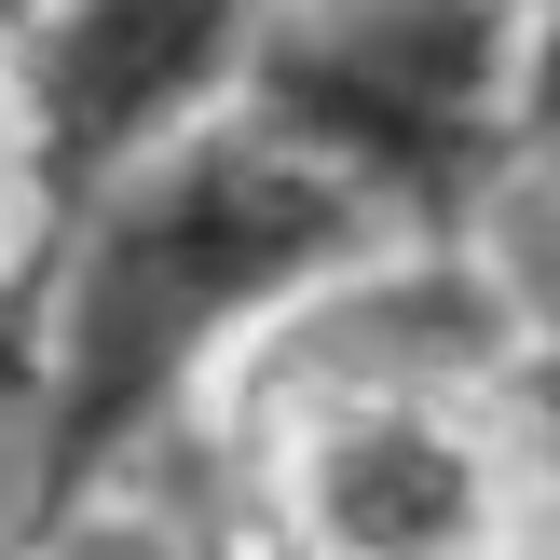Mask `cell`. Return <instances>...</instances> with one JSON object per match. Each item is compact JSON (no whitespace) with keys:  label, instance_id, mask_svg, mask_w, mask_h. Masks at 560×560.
I'll return each mask as SVG.
<instances>
[{"label":"cell","instance_id":"1","mask_svg":"<svg viewBox=\"0 0 560 560\" xmlns=\"http://www.w3.org/2000/svg\"><path fill=\"white\" fill-rule=\"evenodd\" d=\"M370 246H397V233L315 151H288L260 109L164 151L151 178L42 219L14 273V355L42 383L69 520L96 492L178 465L219 424V397L260 370V342L301 301H328Z\"/></svg>","mask_w":560,"mask_h":560},{"label":"cell","instance_id":"2","mask_svg":"<svg viewBox=\"0 0 560 560\" xmlns=\"http://www.w3.org/2000/svg\"><path fill=\"white\" fill-rule=\"evenodd\" d=\"M520 0H273L260 124L315 151L383 233H465L506 191Z\"/></svg>","mask_w":560,"mask_h":560},{"label":"cell","instance_id":"3","mask_svg":"<svg viewBox=\"0 0 560 560\" xmlns=\"http://www.w3.org/2000/svg\"><path fill=\"white\" fill-rule=\"evenodd\" d=\"M273 0H27L0 27V164L27 233L260 109Z\"/></svg>","mask_w":560,"mask_h":560},{"label":"cell","instance_id":"4","mask_svg":"<svg viewBox=\"0 0 560 560\" xmlns=\"http://www.w3.org/2000/svg\"><path fill=\"white\" fill-rule=\"evenodd\" d=\"M506 206L560 246V14H534L520 42V109H506Z\"/></svg>","mask_w":560,"mask_h":560},{"label":"cell","instance_id":"5","mask_svg":"<svg viewBox=\"0 0 560 560\" xmlns=\"http://www.w3.org/2000/svg\"><path fill=\"white\" fill-rule=\"evenodd\" d=\"M14 273H27V191H14V164H0V301H14Z\"/></svg>","mask_w":560,"mask_h":560},{"label":"cell","instance_id":"6","mask_svg":"<svg viewBox=\"0 0 560 560\" xmlns=\"http://www.w3.org/2000/svg\"><path fill=\"white\" fill-rule=\"evenodd\" d=\"M520 14H560V0H520Z\"/></svg>","mask_w":560,"mask_h":560},{"label":"cell","instance_id":"7","mask_svg":"<svg viewBox=\"0 0 560 560\" xmlns=\"http://www.w3.org/2000/svg\"><path fill=\"white\" fill-rule=\"evenodd\" d=\"M14 14H27V0H0V27H14Z\"/></svg>","mask_w":560,"mask_h":560}]
</instances>
